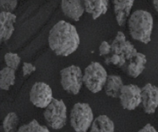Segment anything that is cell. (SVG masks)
Masks as SVG:
<instances>
[{"instance_id": "7", "label": "cell", "mask_w": 158, "mask_h": 132, "mask_svg": "<svg viewBox=\"0 0 158 132\" xmlns=\"http://www.w3.org/2000/svg\"><path fill=\"white\" fill-rule=\"evenodd\" d=\"M53 99L52 90L47 84L38 82L32 86L30 93V100L37 108H47Z\"/></svg>"}, {"instance_id": "20", "label": "cell", "mask_w": 158, "mask_h": 132, "mask_svg": "<svg viewBox=\"0 0 158 132\" xmlns=\"http://www.w3.org/2000/svg\"><path fill=\"white\" fill-rule=\"evenodd\" d=\"M137 53L136 49L129 41H126L120 45V55H123L126 60L129 59Z\"/></svg>"}, {"instance_id": "23", "label": "cell", "mask_w": 158, "mask_h": 132, "mask_svg": "<svg viewBox=\"0 0 158 132\" xmlns=\"http://www.w3.org/2000/svg\"><path fill=\"white\" fill-rule=\"evenodd\" d=\"M125 34L122 32L118 31L117 35L111 45V52L113 54L120 55V46L121 44L126 42Z\"/></svg>"}, {"instance_id": "10", "label": "cell", "mask_w": 158, "mask_h": 132, "mask_svg": "<svg viewBox=\"0 0 158 132\" xmlns=\"http://www.w3.org/2000/svg\"><path fill=\"white\" fill-rule=\"evenodd\" d=\"M147 61L146 55L137 52L129 59L126 60L122 68L129 77L136 78L144 70Z\"/></svg>"}, {"instance_id": "11", "label": "cell", "mask_w": 158, "mask_h": 132, "mask_svg": "<svg viewBox=\"0 0 158 132\" xmlns=\"http://www.w3.org/2000/svg\"><path fill=\"white\" fill-rule=\"evenodd\" d=\"M16 16L11 12H1L0 14V40L5 42L10 39L15 30L14 24Z\"/></svg>"}, {"instance_id": "25", "label": "cell", "mask_w": 158, "mask_h": 132, "mask_svg": "<svg viewBox=\"0 0 158 132\" xmlns=\"http://www.w3.org/2000/svg\"><path fill=\"white\" fill-rule=\"evenodd\" d=\"M100 55L107 56L111 52V46L108 42L103 41L102 42L99 47Z\"/></svg>"}, {"instance_id": "22", "label": "cell", "mask_w": 158, "mask_h": 132, "mask_svg": "<svg viewBox=\"0 0 158 132\" xmlns=\"http://www.w3.org/2000/svg\"><path fill=\"white\" fill-rule=\"evenodd\" d=\"M105 62L106 64L112 63L113 65H117L118 67L122 68L125 63L126 59L123 55H119L111 53L110 55L106 56Z\"/></svg>"}, {"instance_id": "26", "label": "cell", "mask_w": 158, "mask_h": 132, "mask_svg": "<svg viewBox=\"0 0 158 132\" xmlns=\"http://www.w3.org/2000/svg\"><path fill=\"white\" fill-rule=\"evenodd\" d=\"M23 68L24 76L30 74L32 72L36 70L35 67L33 66L31 63L27 62H24Z\"/></svg>"}, {"instance_id": "5", "label": "cell", "mask_w": 158, "mask_h": 132, "mask_svg": "<svg viewBox=\"0 0 158 132\" xmlns=\"http://www.w3.org/2000/svg\"><path fill=\"white\" fill-rule=\"evenodd\" d=\"M44 116L50 127L55 130L61 129L66 124L67 108L62 99L53 98L51 103L46 108Z\"/></svg>"}, {"instance_id": "16", "label": "cell", "mask_w": 158, "mask_h": 132, "mask_svg": "<svg viewBox=\"0 0 158 132\" xmlns=\"http://www.w3.org/2000/svg\"><path fill=\"white\" fill-rule=\"evenodd\" d=\"M113 121L106 115L97 117L92 124L90 132H114Z\"/></svg>"}, {"instance_id": "12", "label": "cell", "mask_w": 158, "mask_h": 132, "mask_svg": "<svg viewBox=\"0 0 158 132\" xmlns=\"http://www.w3.org/2000/svg\"><path fill=\"white\" fill-rule=\"evenodd\" d=\"M134 1L115 0L113 1L114 12L118 25L123 26L126 24L130 15Z\"/></svg>"}, {"instance_id": "6", "label": "cell", "mask_w": 158, "mask_h": 132, "mask_svg": "<svg viewBox=\"0 0 158 132\" xmlns=\"http://www.w3.org/2000/svg\"><path fill=\"white\" fill-rule=\"evenodd\" d=\"M61 83L63 88L70 94L79 93L83 82V75L81 68L73 65L60 71Z\"/></svg>"}, {"instance_id": "28", "label": "cell", "mask_w": 158, "mask_h": 132, "mask_svg": "<svg viewBox=\"0 0 158 132\" xmlns=\"http://www.w3.org/2000/svg\"><path fill=\"white\" fill-rule=\"evenodd\" d=\"M153 5H154V7L156 11L158 12V0H155L153 1Z\"/></svg>"}, {"instance_id": "3", "label": "cell", "mask_w": 158, "mask_h": 132, "mask_svg": "<svg viewBox=\"0 0 158 132\" xmlns=\"http://www.w3.org/2000/svg\"><path fill=\"white\" fill-rule=\"evenodd\" d=\"M92 109L89 104L85 103H76L71 111L70 122L76 132H87L93 123Z\"/></svg>"}, {"instance_id": "18", "label": "cell", "mask_w": 158, "mask_h": 132, "mask_svg": "<svg viewBox=\"0 0 158 132\" xmlns=\"http://www.w3.org/2000/svg\"><path fill=\"white\" fill-rule=\"evenodd\" d=\"M19 122V118L14 112H10L3 120L2 126L5 132H16Z\"/></svg>"}, {"instance_id": "13", "label": "cell", "mask_w": 158, "mask_h": 132, "mask_svg": "<svg viewBox=\"0 0 158 132\" xmlns=\"http://www.w3.org/2000/svg\"><path fill=\"white\" fill-rule=\"evenodd\" d=\"M61 8L65 15L75 21L79 20L85 11L82 1L79 0L62 1Z\"/></svg>"}, {"instance_id": "27", "label": "cell", "mask_w": 158, "mask_h": 132, "mask_svg": "<svg viewBox=\"0 0 158 132\" xmlns=\"http://www.w3.org/2000/svg\"><path fill=\"white\" fill-rule=\"evenodd\" d=\"M138 132H158L150 124L146 125Z\"/></svg>"}, {"instance_id": "9", "label": "cell", "mask_w": 158, "mask_h": 132, "mask_svg": "<svg viewBox=\"0 0 158 132\" xmlns=\"http://www.w3.org/2000/svg\"><path fill=\"white\" fill-rule=\"evenodd\" d=\"M141 89V103L144 112L148 114L154 113L158 107V87L148 83Z\"/></svg>"}, {"instance_id": "19", "label": "cell", "mask_w": 158, "mask_h": 132, "mask_svg": "<svg viewBox=\"0 0 158 132\" xmlns=\"http://www.w3.org/2000/svg\"><path fill=\"white\" fill-rule=\"evenodd\" d=\"M17 132H50L46 126L41 125L35 120L27 124L24 125L19 128Z\"/></svg>"}, {"instance_id": "4", "label": "cell", "mask_w": 158, "mask_h": 132, "mask_svg": "<svg viewBox=\"0 0 158 132\" xmlns=\"http://www.w3.org/2000/svg\"><path fill=\"white\" fill-rule=\"evenodd\" d=\"M108 78L107 72L98 62H92L85 71L83 82L87 88L93 93L101 91Z\"/></svg>"}, {"instance_id": "14", "label": "cell", "mask_w": 158, "mask_h": 132, "mask_svg": "<svg viewBox=\"0 0 158 132\" xmlns=\"http://www.w3.org/2000/svg\"><path fill=\"white\" fill-rule=\"evenodd\" d=\"M108 1L105 0H86L85 1V10L92 14L93 19H97L101 15L105 14L108 9Z\"/></svg>"}, {"instance_id": "17", "label": "cell", "mask_w": 158, "mask_h": 132, "mask_svg": "<svg viewBox=\"0 0 158 132\" xmlns=\"http://www.w3.org/2000/svg\"><path fill=\"white\" fill-rule=\"evenodd\" d=\"M15 70L6 67L0 72V87L2 89L8 90L10 86L15 83Z\"/></svg>"}, {"instance_id": "8", "label": "cell", "mask_w": 158, "mask_h": 132, "mask_svg": "<svg viewBox=\"0 0 158 132\" xmlns=\"http://www.w3.org/2000/svg\"><path fill=\"white\" fill-rule=\"evenodd\" d=\"M141 89L134 84L124 85L119 98L122 107L125 109H135L141 103Z\"/></svg>"}, {"instance_id": "1", "label": "cell", "mask_w": 158, "mask_h": 132, "mask_svg": "<svg viewBox=\"0 0 158 132\" xmlns=\"http://www.w3.org/2000/svg\"><path fill=\"white\" fill-rule=\"evenodd\" d=\"M49 44L57 55L67 56L78 48L80 39L76 27L64 20H60L50 31Z\"/></svg>"}, {"instance_id": "21", "label": "cell", "mask_w": 158, "mask_h": 132, "mask_svg": "<svg viewBox=\"0 0 158 132\" xmlns=\"http://www.w3.org/2000/svg\"><path fill=\"white\" fill-rule=\"evenodd\" d=\"M4 59L8 67L14 70L17 68L21 61V58L18 55L12 53H6Z\"/></svg>"}, {"instance_id": "2", "label": "cell", "mask_w": 158, "mask_h": 132, "mask_svg": "<svg viewBox=\"0 0 158 132\" xmlns=\"http://www.w3.org/2000/svg\"><path fill=\"white\" fill-rule=\"evenodd\" d=\"M128 29L134 40L143 43H148L153 27V18L150 13L145 10H137L128 19Z\"/></svg>"}, {"instance_id": "24", "label": "cell", "mask_w": 158, "mask_h": 132, "mask_svg": "<svg viewBox=\"0 0 158 132\" xmlns=\"http://www.w3.org/2000/svg\"><path fill=\"white\" fill-rule=\"evenodd\" d=\"M1 2V7L3 9L2 12H10L16 7L17 4V1H2Z\"/></svg>"}, {"instance_id": "15", "label": "cell", "mask_w": 158, "mask_h": 132, "mask_svg": "<svg viewBox=\"0 0 158 132\" xmlns=\"http://www.w3.org/2000/svg\"><path fill=\"white\" fill-rule=\"evenodd\" d=\"M122 78L117 75L108 76L104 85L105 93L107 95L112 98H118L120 96L121 89L123 86Z\"/></svg>"}]
</instances>
